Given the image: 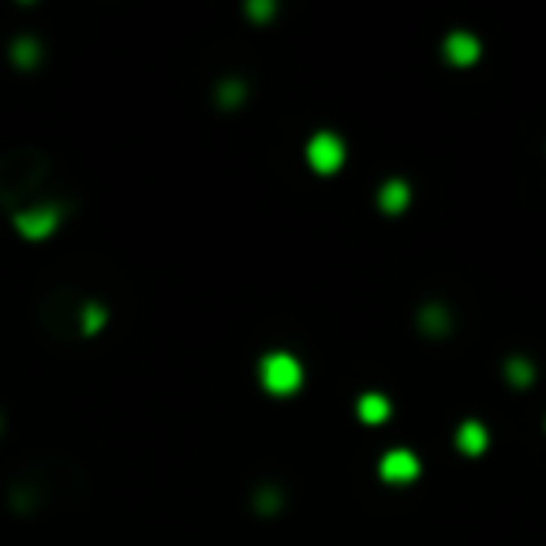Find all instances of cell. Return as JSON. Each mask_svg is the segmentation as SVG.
<instances>
[{
    "label": "cell",
    "mask_w": 546,
    "mask_h": 546,
    "mask_svg": "<svg viewBox=\"0 0 546 546\" xmlns=\"http://www.w3.org/2000/svg\"><path fill=\"white\" fill-rule=\"evenodd\" d=\"M45 173H49V161L42 158L38 150H8L4 158H0V202L20 214L23 207H30L34 195H38V187L45 183Z\"/></svg>",
    "instance_id": "1"
},
{
    "label": "cell",
    "mask_w": 546,
    "mask_h": 546,
    "mask_svg": "<svg viewBox=\"0 0 546 546\" xmlns=\"http://www.w3.org/2000/svg\"><path fill=\"white\" fill-rule=\"evenodd\" d=\"M64 221V207L60 202H30V207H23L20 214H12V225L15 232L23 236V240L38 244V240H49Z\"/></svg>",
    "instance_id": "2"
},
{
    "label": "cell",
    "mask_w": 546,
    "mask_h": 546,
    "mask_svg": "<svg viewBox=\"0 0 546 546\" xmlns=\"http://www.w3.org/2000/svg\"><path fill=\"white\" fill-rule=\"evenodd\" d=\"M259 382L269 389V394L288 397V394H296V389L303 386V367H300L296 355L269 352V355H262V363H259Z\"/></svg>",
    "instance_id": "3"
},
{
    "label": "cell",
    "mask_w": 546,
    "mask_h": 546,
    "mask_svg": "<svg viewBox=\"0 0 546 546\" xmlns=\"http://www.w3.org/2000/svg\"><path fill=\"white\" fill-rule=\"evenodd\" d=\"M307 161H311L318 173H333L345 161V143L337 139L333 131H318L311 143H307Z\"/></svg>",
    "instance_id": "4"
},
{
    "label": "cell",
    "mask_w": 546,
    "mask_h": 546,
    "mask_svg": "<svg viewBox=\"0 0 546 546\" xmlns=\"http://www.w3.org/2000/svg\"><path fill=\"white\" fill-rule=\"evenodd\" d=\"M378 475L386 483H412V480H419V460L408 449H389L378 464Z\"/></svg>",
    "instance_id": "5"
},
{
    "label": "cell",
    "mask_w": 546,
    "mask_h": 546,
    "mask_svg": "<svg viewBox=\"0 0 546 546\" xmlns=\"http://www.w3.org/2000/svg\"><path fill=\"white\" fill-rule=\"evenodd\" d=\"M446 60L449 64H460V67H468L480 60V38L468 30H453L449 38H446Z\"/></svg>",
    "instance_id": "6"
},
{
    "label": "cell",
    "mask_w": 546,
    "mask_h": 546,
    "mask_svg": "<svg viewBox=\"0 0 546 546\" xmlns=\"http://www.w3.org/2000/svg\"><path fill=\"white\" fill-rule=\"evenodd\" d=\"M456 446L464 449L468 456H480L487 449V426L480 419H468V423H460V431H456Z\"/></svg>",
    "instance_id": "7"
},
{
    "label": "cell",
    "mask_w": 546,
    "mask_h": 546,
    "mask_svg": "<svg viewBox=\"0 0 546 546\" xmlns=\"http://www.w3.org/2000/svg\"><path fill=\"white\" fill-rule=\"evenodd\" d=\"M8 57H12L15 67L30 72V67H38V64H42V45H38V38H15L12 49H8Z\"/></svg>",
    "instance_id": "8"
},
{
    "label": "cell",
    "mask_w": 546,
    "mask_h": 546,
    "mask_svg": "<svg viewBox=\"0 0 546 546\" xmlns=\"http://www.w3.org/2000/svg\"><path fill=\"white\" fill-rule=\"evenodd\" d=\"M105 318H109V311L101 307V300H82V307H79V333L94 337L101 326H105Z\"/></svg>",
    "instance_id": "9"
},
{
    "label": "cell",
    "mask_w": 546,
    "mask_h": 546,
    "mask_svg": "<svg viewBox=\"0 0 546 546\" xmlns=\"http://www.w3.org/2000/svg\"><path fill=\"white\" fill-rule=\"evenodd\" d=\"M378 207L386 214H401L408 207V183L404 180H386L382 191H378Z\"/></svg>",
    "instance_id": "10"
},
{
    "label": "cell",
    "mask_w": 546,
    "mask_h": 546,
    "mask_svg": "<svg viewBox=\"0 0 546 546\" xmlns=\"http://www.w3.org/2000/svg\"><path fill=\"white\" fill-rule=\"evenodd\" d=\"M360 419H363V423H386V419H389V401H386L382 394L360 397Z\"/></svg>",
    "instance_id": "11"
},
{
    "label": "cell",
    "mask_w": 546,
    "mask_h": 546,
    "mask_svg": "<svg viewBox=\"0 0 546 546\" xmlns=\"http://www.w3.org/2000/svg\"><path fill=\"white\" fill-rule=\"evenodd\" d=\"M419 322H423V330H426V333H446V330H449V315H446V307H438V303L423 307Z\"/></svg>",
    "instance_id": "12"
},
{
    "label": "cell",
    "mask_w": 546,
    "mask_h": 546,
    "mask_svg": "<svg viewBox=\"0 0 546 546\" xmlns=\"http://www.w3.org/2000/svg\"><path fill=\"white\" fill-rule=\"evenodd\" d=\"M505 374H509V382H513V386H532V378H535V370H532V363H527V360H520V355H513V360H509L505 363Z\"/></svg>",
    "instance_id": "13"
},
{
    "label": "cell",
    "mask_w": 546,
    "mask_h": 546,
    "mask_svg": "<svg viewBox=\"0 0 546 546\" xmlns=\"http://www.w3.org/2000/svg\"><path fill=\"white\" fill-rule=\"evenodd\" d=\"M221 101H240L244 98V90H240V82H225V87H221V94H217Z\"/></svg>",
    "instance_id": "14"
}]
</instances>
